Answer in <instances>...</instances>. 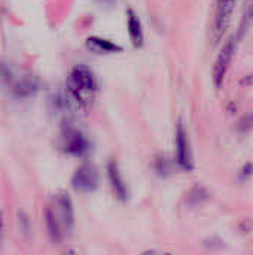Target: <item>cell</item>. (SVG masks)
Here are the masks:
<instances>
[{
    "label": "cell",
    "instance_id": "52a82bcc",
    "mask_svg": "<svg viewBox=\"0 0 253 255\" xmlns=\"http://www.w3.org/2000/svg\"><path fill=\"white\" fill-rule=\"evenodd\" d=\"M106 172H107V179H109V184L112 187L115 197L121 202H125L128 199V188H127L125 181L121 175V169H119L118 163L115 160H110L107 163Z\"/></svg>",
    "mask_w": 253,
    "mask_h": 255
},
{
    "label": "cell",
    "instance_id": "ffe728a7",
    "mask_svg": "<svg viewBox=\"0 0 253 255\" xmlns=\"http://www.w3.org/2000/svg\"><path fill=\"white\" fill-rule=\"evenodd\" d=\"M98 3H103V4H113L115 0H97Z\"/></svg>",
    "mask_w": 253,
    "mask_h": 255
},
{
    "label": "cell",
    "instance_id": "5bb4252c",
    "mask_svg": "<svg viewBox=\"0 0 253 255\" xmlns=\"http://www.w3.org/2000/svg\"><path fill=\"white\" fill-rule=\"evenodd\" d=\"M237 131L239 133H249L253 128V114H245L239 121H237V126H236Z\"/></svg>",
    "mask_w": 253,
    "mask_h": 255
},
{
    "label": "cell",
    "instance_id": "6da1fadb",
    "mask_svg": "<svg viewBox=\"0 0 253 255\" xmlns=\"http://www.w3.org/2000/svg\"><path fill=\"white\" fill-rule=\"evenodd\" d=\"M66 87L72 99H75L76 103L85 108L92 105L98 91V81L88 66L76 64L70 69L67 75Z\"/></svg>",
    "mask_w": 253,
    "mask_h": 255
},
{
    "label": "cell",
    "instance_id": "9c48e42d",
    "mask_svg": "<svg viewBox=\"0 0 253 255\" xmlns=\"http://www.w3.org/2000/svg\"><path fill=\"white\" fill-rule=\"evenodd\" d=\"M86 48L94 52V54H100V55H107V54H118V52H122V46L107 40V39H103V37H97V36H89L86 39Z\"/></svg>",
    "mask_w": 253,
    "mask_h": 255
},
{
    "label": "cell",
    "instance_id": "30bf717a",
    "mask_svg": "<svg viewBox=\"0 0 253 255\" xmlns=\"http://www.w3.org/2000/svg\"><path fill=\"white\" fill-rule=\"evenodd\" d=\"M58 208H60V215H61V223L70 229L73 226V220H75V215H73V205H72V200L67 194H60L58 196Z\"/></svg>",
    "mask_w": 253,
    "mask_h": 255
},
{
    "label": "cell",
    "instance_id": "ba28073f",
    "mask_svg": "<svg viewBox=\"0 0 253 255\" xmlns=\"http://www.w3.org/2000/svg\"><path fill=\"white\" fill-rule=\"evenodd\" d=\"M127 28H128V36L134 48H143L145 45V34H143V27L139 15L133 9H127Z\"/></svg>",
    "mask_w": 253,
    "mask_h": 255
},
{
    "label": "cell",
    "instance_id": "3957f363",
    "mask_svg": "<svg viewBox=\"0 0 253 255\" xmlns=\"http://www.w3.org/2000/svg\"><path fill=\"white\" fill-rule=\"evenodd\" d=\"M236 7V0H216V13L213 19V27H212V42L218 43L231 21L233 12Z\"/></svg>",
    "mask_w": 253,
    "mask_h": 255
},
{
    "label": "cell",
    "instance_id": "7a4b0ae2",
    "mask_svg": "<svg viewBox=\"0 0 253 255\" xmlns=\"http://www.w3.org/2000/svg\"><path fill=\"white\" fill-rule=\"evenodd\" d=\"M174 158L177 166L189 172L194 169V160H192V152H191V145L186 133V127L182 120H179L176 126V136H174Z\"/></svg>",
    "mask_w": 253,
    "mask_h": 255
},
{
    "label": "cell",
    "instance_id": "ac0fdd59",
    "mask_svg": "<svg viewBox=\"0 0 253 255\" xmlns=\"http://www.w3.org/2000/svg\"><path fill=\"white\" fill-rule=\"evenodd\" d=\"M142 255H171V254H167V253H163V251H155V250H151V251H146V253H143Z\"/></svg>",
    "mask_w": 253,
    "mask_h": 255
},
{
    "label": "cell",
    "instance_id": "8fae6325",
    "mask_svg": "<svg viewBox=\"0 0 253 255\" xmlns=\"http://www.w3.org/2000/svg\"><path fill=\"white\" fill-rule=\"evenodd\" d=\"M37 90V81L33 76H24L19 82H15L13 91L18 96H30Z\"/></svg>",
    "mask_w": 253,
    "mask_h": 255
},
{
    "label": "cell",
    "instance_id": "4fadbf2b",
    "mask_svg": "<svg viewBox=\"0 0 253 255\" xmlns=\"http://www.w3.org/2000/svg\"><path fill=\"white\" fill-rule=\"evenodd\" d=\"M154 169L157 172V175L160 176H169V173L171 172V163L170 158H167L166 155H158L154 161Z\"/></svg>",
    "mask_w": 253,
    "mask_h": 255
},
{
    "label": "cell",
    "instance_id": "8992f818",
    "mask_svg": "<svg viewBox=\"0 0 253 255\" xmlns=\"http://www.w3.org/2000/svg\"><path fill=\"white\" fill-rule=\"evenodd\" d=\"M63 148L67 154L82 157L89 151L88 139L76 128H66L63 133Z\"/></svg>",
    "mask_w": 253,
    "mask_h": 255
},
{
    "label": "cell",
    "instance_id": "2e32d148",
    "mask_svg": "<svg viewBox=\"0 0 253 255\" xmlns=\"http://www.w3.org/2000/svg\"><path fill=\"white\" fill-rule=\"evenodd\" d=\"M253 175V163H246L242 169H240V181H248Z\"/></svg>",
    "mask_w": 253,
    "mask_h": 255
},
{
    "label": "cell",
    "instance_id": "9a60e30c",
    "mask_svg": "<svg viewBox=\"0 0 253 255\" xmlns=\"http://www.w3.org/2000/svg\"><path fill=\"white\" fill-rule=\"evenodd\" d=\"M206 199V190L201 187H194L191 190V194L188 196V203L191 205H197L200 202H203Z\"/></svg>",
    "mask_w": 253,
    "mask_h": 255
},
{
    "label": "cell",
    "instance_id": "5b68a950",
    "mask_svg": "<svg viewBox=\"0 0 253 255\" xmlns=\"http://www.w3.org/2000/svg\"><path fill=\"white\" fill-rule=\"evenodd\" d=\"M72 185L81 193H91L98 187V170L91 163H84L76 169L72 178Z\"/></svg>",
    "mask_w": 253,
    "mask_h": 255
},
{
    "label": "cell",
    "instance_id": "d6986e66",
    "mask_svg": "<svg viewBox=\"0 0 253 255\" xmlns=\"http://www.w3.org/2000/svg\"><path fill=\"white\" fill-rule=\"evenodd\" d=\"M3 235H4V232H3V217H1V212H0V242L3 241Z\"/></svg>",
    "mask_w": 253,
    "mask_h": 255
},
{
    "label": "cell",
    "instance_id": "e0dca14e",
    "mask_svg": "<svg viewBox=\"0 0 253 255\" xmlns=\"http://www.w3.org/2000/svg\"><path fill=\"white\" fill-rule=\"evenodd\" d=\"M240 84H242V85H245V87H248V85H253V73L246 75V76L240 81Z\"/></svg>",
    "mask_w": 253,
    "mask_h": 255
},
{
    "label": "cell",
    "instance_id": "7c38bea8",
    "mask_svg": "<svg viewBox=\"0 0 253 255\" xmlns=\"http://www.w3.org/2000/svg\"><path fill=\"white\" fill-rule=\"evenodd\" d=\"M46 227H48V233H49V236H51V239L54 242H58L63 238L60 220L57 218V215L51 209L46 211Z\"/></svg>",
    "mask_w": 253,
    "mask_h": 255
},
{
    "label": "cell",
    "instance_id": "277c9868",
    "mask_svg": "<svg viewBox=\"0 0 253 255\" xmlns=\"http://www.w3.org/2000/svg\"><path fill=\"white\" fill-rule=\"evenodd\" d=\"M236 45H237V36L231 37L225 46L221 49L215 64H213V72H212V79H213V85L216 88H221L222 84H224V79H225V75L228 72V67L231 64V60L234 57V52H236Z\"/></svg>",
    "mask_w": 253,
    "mask_h": 255
},
{
    "label": "cell",
    "instance_id": "44dd1931",
    "mask_svg": "<svg viewBox=\"0 0 253 255\" xmlns=\"http://www.w3.org/2000/svg\"><path fill=\"white\" fill-rule=\"evenodd\" d=\"M66 255H76V253H75V251H69Z\"/></svg>",
    "mask_w": 253,
    "mask_h": 255
}]
</instances>
